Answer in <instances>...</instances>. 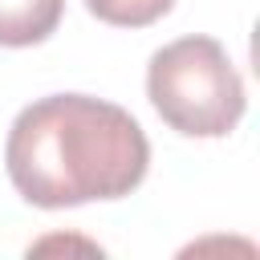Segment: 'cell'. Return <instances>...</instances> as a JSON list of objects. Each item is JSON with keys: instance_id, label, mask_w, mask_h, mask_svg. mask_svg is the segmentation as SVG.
Instances as JSON below:
<instances>
[{"instance_id": "1", "label": "cell", "mask_w": 260, "mask_h": 260, "mask_svg": "<svg viewBox=\"0 0 260 260\" xmlns=\"http://www.w3.org/2000/svg\"><path fill=\"white\" fill-rule=\"evenodd\" d=\"M16 195L61 211L130 195L150 167V142L130 110L89 93H49L24 106L4 142Z\"/></svg>"}, {"instance_id": "2", "label": "cell", "mask_w": 260, "mask_h": 260, "mask_svg": "<svg viewBox=\"0 0 260 260\" xmlns=\"http://www.w3.org/2000/svg\"><path fill=\"white\" fill-rule=\"evenodd\" d=\"M146 98L187 138H223L244 118V77L215 37H179L146 65Z\"/></svg>"}, {"instance_id": "3", "label": "cell", "mask_w": 260, "mask_h": 260, "mask_svg": "<svg viewBox=\"0 0 260 260\" xmlns=\"http://www.w3.org/2000/svg\"><path fill=\"white\" fill-rule=\"evenodd\" d=\"M65 0H0V45L28 49L57 32Z\"/></svg>"}, {"instance_id": "4", "label": "cell", "mask_w": 260, "mask_h": 260, "mask_svg": "<svg viewBox=\"0 0 260 260\" xmlns=\"http://www.w3.org/2000/svg\"><path fill=\"white\" fill-rule=\"evenodd\" d=\"M85 8L106 20V24H118V28H146L154 20H162L175 0H85Z\"/></svg>"}]
</instances>
